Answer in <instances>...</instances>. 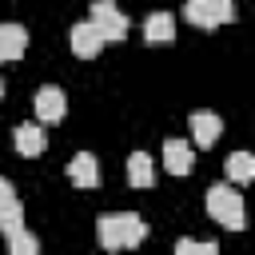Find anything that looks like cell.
I'll use <instances>...</instances> for the list:
<instances>
[{"label":"cell","instance_id":"obj_7","mask_svg":"<svg viewBox=\"0 0 255 255\" xmlns=\"http://www.w3.org/2000/svg\"><path fill=\"white\" fill-rule=\"evenodd\" d=\"M191 139H195V147H211L215 139H219V131H223V120L215 116V112H191Z\"/></svg>","mask_w":255,"mask_h":255},{"label":"cell","instance_id":"obj_4","mask_svg":"<svg viewBox=\"0 0 255 255\" xmlns=\"http://www.w3.org/2000/svg\"><path fill=\"white\" fill-rule=\"evenodd\" d=\"M92 24H96V32L112 44V40H124L128 36V16L112 4V0H92V16H88Z\"/></svg>","mask_w":255,"mask_h":255},{"label":"cell","instance_id":"obj_2","mask_svg":"<svg viewBox=\"0 0 255 255\" xmlns=\"http://www.w3.org/2000/svg\"><path fill=\"white\" fill-rule=\"evenodd\" d=\"M207 215L227 231H243V195L231 183H215L207 191Z\"/></svg>","mask_w":255,"mask_h":255},{"label":"cell","instance_id":"obj_3","mask_svg":"<svg viewBox=\"0 0 255 255\" xmlns=\"http://www.w3.org/2000/svg\"><path fill=\"white\" fill-rule=\"evenodd\" d=\"M183 16H187V24L211 32V28L227 24V20H235V4L231 0H187L183 4Z\"/></svg>","mask_w":255,"mask_h":255},{"label":"cell","instance_id":"obj_1","mask_svg":"<svg viewBox=\"0 0 255 255\" xmlns=\"http://www.w3.org/2000/svg\"><path fill=\"white\" fill-rule=\"evenodd\" d=\"M96 231H100V243L108 251H120V247H135L143 243L147 235V223L135 215V211H108L96 219Z\"/></svg>","mask_w":255,"mask_h":255},{"label":"cell","instance_id":"obj_16","mask_svg":"<svg viewBox=\"0 0 255 255\" xmlns=\"http://www.w3.org/2000/svg\"><path fill=\"white\" fill-rule=\"evenodd\" d=\"M4 239H8V251H12V255H36V251H40V239H36L32 231H24V227H16V231L4 235Z\"/></svg>","mask_w":255,"mask_h":255},{"label":"cell","instance_id":"obj_18","mask_svg":"<svg viewBox=\"0 0 255 255\" xmlns=\"http://www.w3.org/2000/svg\"><path fill=\"white\" fill-rule=\"evenodd\" d=\"M12 195H16V191H12V183H8V179H4V175H0V203H8V199H12Z\"/></svg>","mask_w":255,"mask_h":255},{"label":"cell","instance_id":"obj_11","mask_svg":"<svg viewBox=\"0 0 255 255\" xmlns=\"http://www.w3.org/2000/svg\"><path fill=\"white\" fill-rule=\"evenodd\" d=\"M12 143H16V151H20V155H28V159H32V155H40V151L48 147V135H44V128H40V124H20V128H16V135H12Z\"/></svg>","mask_w":255,"mask_h":255},{"label":"cell","instance_id":"obj_13","mask_svg":"<svg viewBox=\"0 0 255 255\" xmlns=\"http://www.w3.org/2000/svg\"><path fill=\"white\" fill-rule=\"evenodd\" d=\"M151 179H155L151 155H147V151H131V155H128V183H131V187H151Z\"/></svg>","mask_w":255,"mask_h":255},{"label":"cell","instance_id":"obj_17","mask_svg":"<svg viewBox=\"0 0 255 255\" xmlns=\"http://www.w3.org/2000/svg\"><path fill=\"white\" fill-rule=\"evenodd\" d=\"M175 251L179 255H215V243L211 239H179Z\"/></svg>","mask_w":255,"mask_h":255},{"label":"cell","instance_id":"obj_6","mask_svg":"<svg viewBox=\"0 0 255 255\" xmlns=\"http://www.w3.org/2000/svg\"><path fill=\"white\" fill-rule=\"evenodd\" d=\"M68 40H72V52H76L80 60L100 56V52H104V44H108V40L96 32V24H92V20H80V24L72 28V36H68Z\"/></svg>","mask_w":255,"mask_h":255},{"label":"cell","instance_id":"obj_15","mask_svg":"<svg viewBox=\"0 0 255 255\" xmlns=\"http://www.w3.org/2000/svg\"><path fill=\"white\" fill-rule=\"evenodd\" d=\"M16 227H24V203L12 195L8 203H0V235H12Z\"/></svg>","mask_w":255,"mask_h":255},{"label":"cell","instance_id":"obj_12","mask_svg":"<svg viewBox=\"0 0 255 255\" xmlns=\"http://www.w3.org/2000/svg\"><path fill=\"white\" fill-rule=\"evenodd\" d=\"M28 48V32L20 24H0V64L4 60H20Z\"/></svg>","mask_w":255,"mask_h":255},{"label":"cell","instance_id":"obj_19","mask_svg":"<svg viewBox=\"0 0 255 255\" xmlns=\"http://www.w3.org/2000/svg\"><path fill=\"white\" fill-rule=\"evenodd\" d=\"M0 100H4V84H0Z\"/></svg>","mask_w":255,"mask_h":255},{"label":"cell","instance_id":"obj_5","mask_svg":"<svg viewBox=\"0 0 255 255\" xmlns=\"http://www.w3.org/2000/svg\"><path fill=\"white\" fill-rule=\"evenodd\" d=\"M64 112H68V96H64V88L44 84V88L36 92V120H40V124H56V120H64Z\"/></svg>","mask_w":255,"mask_h":255},{"label":"cell","instance_id":"obj_10","mask_svg":"<svg viewBox=\"0 0 255 255\" xmlns=\"http://www.w3.org/2000/svg\"><path fill=\"white\" fill-rule=\"evenodd\" d=\"M143 40L147 44H171L175 40V16L171 12H151L143 20Z\"/></svg>","mask_w":255,"mask_h":255},{"label":"cell","instance_id":"obj_8","mask_svg":"<svg viewBox=\"0 0 255 255\" xmlns=\"http://www.w3.org/2000/svg\"><path fill=\"white\" fill-rule=\"evenodd\" d=\"M163 167H167L171 175H187V171L195 167L191 143H187V139H167V143H163Z\"/></svg>","mask_w":255,"mask_h":255},{"label":"cell","instance_id":"obj_9","mask_svg":"<svg viewBox=\"0 0 255 255\" xmlns=\"http://www.w3.org/2000/svg\"><path fill=\"white\" fill-rule=\"evenodd\" d=\"M68 179H72L76 187H96V183H100V159H96L92 151H76L72 163H68Z\"/></svg>","mask_w":255,"mask_h":255},{"label":"cell","instance_id":"obj_14","mask_svg":"<svg viewBox=\"0 0 255 255\" xmlns=\"http://www.w3.org/2000/svg\"><path fill=\"white\" fill-rule=\"evenodd\" d=\"M227 179H231V183H251V179H255V159H251V151H235V155L227 159Z\"/></svg>","mask_w":255,"mask_h":255}]
</instances>
